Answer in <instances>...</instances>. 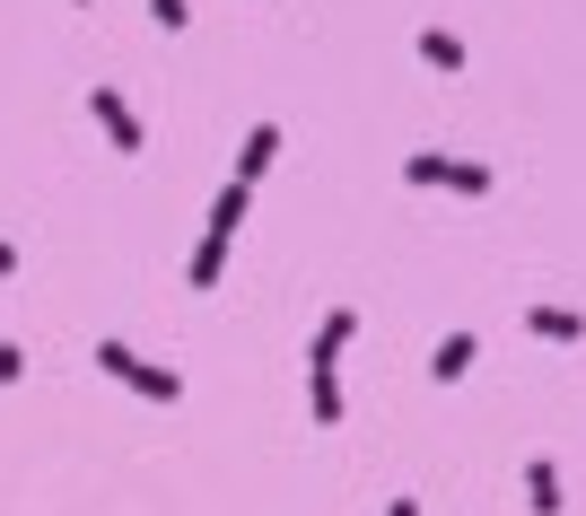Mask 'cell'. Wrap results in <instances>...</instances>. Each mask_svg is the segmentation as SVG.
Masks as SVG:
<instances>
[{
    "instance_id": "1",
    "label": "cell",
    "mask_w": 586,
    "mask_h": 516,
    "mask_svg": "<svg viewBox=\"0 0 586 516\" xmlns=\"http://www.w3.org/2000/svg\"><path fill=\"white\" fill-rule=\"evenodd\" d=\"M97 368H115L122 386L149 394V402H175V394H184V377H175V368H149V359H131L122 342H97Z\"/></svg>"
},
{
    "instance_id": "2",
    "label": "cell",
    "mask_w": 586,
    "mask_h": 516,
    "mask_svg": "<svg viewBox=\"0 0 586 516\" xmlns=\"http://www.w3.org/2000/svg\"><path fill=\"white\" fill-rule=\"evenodd\" d=\"M88 115H97V131H106V140H115L122 158H131V149H140V140H149V131H140V115H131V106H122L115 88H88Z\"/></svg>"
},
{
    "instance_id": "3",
    "label": "cell",
    "mask_w": 586,
    "mask_h": 516,
    "mask_svg": "<svg viewBox=\"0 0 586 516\" xmlns=\"http://www.w3.org/2000/svg\"><path fill=\"white\" fill-rule=\"evenodd\" d=\"M359 333V315L351 307H333V315H324V333H316V342H307V368H333V359H342V342H351Z\"/></svg>"
},
{
    "instance_id": "4",
    "label": "cell",
    "mask_w": 586,
    "mask_h": 516,
    "mask_svg": "<svg viewBox=\"0 0 586 516\" xmlns=\"http://www.w3.org/2000/svg\"><path fill=\"white\" fill-rule=\"evenodd\" d=\"M271 158H280V123H254V140H245V158H236L228 184H245V193H254V175H263Z\"/></svg>"
},
{
    "instance_id": "5",
    "label": "cell",
    "mask_w": 586,
    "mask_h": 516,
    "mask_svg": "<svg viewBox=\"0 0 586 516\" xmlns=\"http://www.w3.org/2000/svg\"><path fill=\"white\" fill-rule=\"evenodd\" d=\"M525 333H543V342H586V315H569V307H525Z\"/></svg>"
},
{
    "instance_id": "6",
    "label": "cell",
    "mask_w": 586,
    "mask_h": 516,
    "mask_svg": "<svg viewBox=\"0 0 586 516\" xmlns=\"http://www.w3.org/2000/svg\"><path fill=\"white\" fill-rule=\"evenodd\" d=\"M525 499H534V516H561V464H552V455L525 464Z\"/></svg>"
},
{
    "instance_id": "7",
    "label": "cell",
    "mask_w": 586,
    "mask_h": 516,
    "mask_svg": "<svg viewBox=\"0 0 586 516\" xmlns=\"http://www.w3.org/2000/svg\"><path fill=\"white\" fill-rule=\"evenodd\" d=\"M465 368H472V333H447V342L429 351V377H438V386H456Z\"/></svg>"
},
{
    "instance_id": "8",
    "label": "cell",
    "mask_w": 586,
    "mask_h": 516,
    "mask_svg": "<svg viewBox=\"0 0 586 516\" xmlns=\"http://www.w3.org/2000/svg\"><path fill=\"white\" fill-rule=\"evenodd\" d=\"M420 62H429V71H465V44H456L447 26H420Z\"/></svg>"
},
{
    "instance_id": "9",
    "label": "cell",
    "mask_w": 586,
    "mask_h": 516,
    "mask_svg": "<svg viewBox=\"0 0 586 516\" xmlns=\"http://www.w3.org/2000/svg\"><path fill=\"white\" fill-rule=\"evenodd\" d=\"M220 271H228V237H202V255H193V289H220Z\"/></svg>"
},
{
    "instance_id": "10",
    "label": "cell",
    "mask_w": 586,
    "mask_h": 516,
    "mask_svg": "<svg viewBox=\"0 0 586 516\" xmlns=\"http://www.w3.org/2000/svg\"><path fill=\"white\" fill-rule=\"evenodd\" d=\"M245 202H254L245 184H228V193H220V211H211V237H236V228H245Z\"/></svg>"
},
{
    "instance_id": "11",
    "label": "cell",
    "mask_w": 586,
    "mask_h": 516,
    "mask_svg": "<svg viewBox=\"0 0 586 516\" xmlns=\"http://www.w3.org/2000/svg\"><path fill=\"white\" fill-rule=\"evenodd\" d=\"M438 184H456V193H490V166H481V158H447Z\"/></svg>"
},
{
    "instance_id": "12",
    "label": "cell",
    "mask_w": 586,
    "mask_h": 516,
    "mask_svg": "<svg viewBox=\"0 0 586 516\" xmlns=\"http://www.w3.org/2000/svg\"><path fill=\"white\" fill-rule=\"evenodd\" d=\"M149 18H158V26H184L193 9H184V0H149Z\"/></svg>"
},
{
    "instance_id": "13",
    "label": "cell",
    "mask_w": 586,
    "mask_h": 516,
    "mask_svg": "<svg viewBox=\"0 0 586 516\" xmlns=\"http://www.w3.org/2000/svg\"><path fill=\"white\" fill-rule=\"evenodd\" d=\"M9 271H18V246H9V237H0V280H9Z\"/></svg>"
},
{
    "instance_id": "14",
    "label": "cell",
    "mask_w": 586,
    "mask_h": 516,
    "mask_svg": "<svg viewBox=\"0 0 586 516\" xmlns=\"http://www.w3.org/2000/svg\"><path fill=\"white\" fill-rule=\"evenodd\" d=\"M385 516H420V508H412V499H394V508H385Z\"/></svg>"
}]
</instances>
